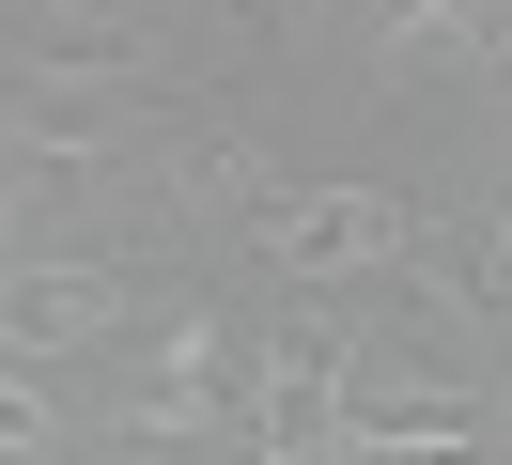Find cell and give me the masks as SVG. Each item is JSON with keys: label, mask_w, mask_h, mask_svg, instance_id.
<instances>
[{"label": "cell", "mask_w": 512, "mask_h": 465, "mask_svg": "<svg viewBox=\"0 0 512 465\" xmlns=\"http://www.w3.org/2000/svg\"><path fill=\"white\" fill-rule=\"evenodd\" d=\"M249 248L280 279H373V264H419L435 248V202L419 186H264Z\"/></svg>", "instance_id": "cell-1"}, {"label": "cell", "mask_w": 512, "mask_h": 465, "mask_svg": "<svg viewBox=\"0 0 512 465\" xmlns=\"http://www.w3.org/2000/svg\"><path fill=\"white\" fill-rule=\"evenodd\" d=\"M171 295H140L125 264L94 248H32V264H0V372H63V357H125V326Z\"/></svg>", "instance_id": "cell-2"}, {"label": "cell", "mask_w": 512, "mask_h": 465, "mask_svg": "<svg viewBox=\"0 0 512 465\" xmlns=\"http://www.w3.org/2000/svg\"><path fill=\"white\" fill-rule=\"evenodd\" d=\"M512 78V0H373V109Z\"/></svg>", "instance_id": "cell-3"}, {"label": "cell", "mask_w": 512, "mask_h": 465, "mask_svg": "<svg viewBox=\"0 0 512 465\" xmlns=\"http://www.w3.org/2000/svg\"><path fill=\"white\" fill-rule=\"evenodd\" d=\"M0 465H78V419L47 372H0Z\"/></svg>", "instance_id": "cell-4"}]
</instances>
